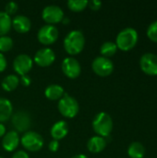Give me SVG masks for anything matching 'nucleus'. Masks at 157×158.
Instances as JSON below:
<instances>
[{
  "label": "nucleus",
  "mask_w": 157,
  "mask_h": 158,
  "mask_svg": "<svg viewBox=\"0 0 157 158\" xmlns=\"http://www.w3.org/2000/svg\"><path fill=\"white\" fill-rule=\"evenodd\" d=\"M128 155L130 158H143L145 155V147L142 143L133 142L128 148Z\"/></svg>",
  "instance_id": "nucleus-21"
},
{
  "label": "nucleus",
  "mask_w": 157,
  "mask_h": 158,
  "mask_svg": "<svg viewBox=\"0 0 157 158\" xmlns=\"http://www.w3.org/2000/svg\"><path fill=\"white\" fill-rule=\"evenodd\" d=\"M19 84V78L14 74L7 75L6 77H5L3 79V81L1 82L2 88L6 92H13L14 90L17 89Z\"/></svg>",
  "instance_id": "nucleus-20"
},
{
  "label": "nucleus",
  "mask_w": 157,
  "mask_h": 158,
  "mask_svg": "<svg viewBox=\"0 0 157 158\" xmlns=\"http://www.w3.org/2000/svg\"><path fill=\"white\" fill-rule=\"evenodd\" d=\"M12 27V19L5 11H0V37L6 35Z\"/></svg>",
  "instance_id": "nucleus-22"
},
{
  "label": "nucleus",
  "mask_w": 157,
  "mask_h": 158,
  "mask_svg": "<svg viewBox=\"0 0 157 158\" xmlns=\"http://www.w3.org/2000/svg\"><path fill=\"white\" fill-rule=\"evenodd\" d=\"M13 112V106L11 102L6 99L0 97V123L7 121Z\"/></svg>",
  "instance_id": "nucleus-19"
},
{
  "label": "nucleus",
  "mask_w": 157,
  "mask_h": 158,
  "mask_svg": "<svg viewBox=\"0 0 157 158\" xmlns=\"http://www.w3.org/2000/svg\"><path fill=\"white\" fill-rule=\"evenodd\" d=\"M71 158H89L87 156H85V155H81V154H80V155H76V156H72Z\"/></svg>",
  "instance_id": "nucleus-34"
},
{
  "label": "nucleus",
  "mask_w": 157,
  "mask_h": 158,
  "mask_svg": "<svg viewBox=\"0 0 157 158\" xmlns=\"http://www.w3.org/2000/svg\"><path fill=\"white\" fill-rule=\"evenodd\" d=\"M56 60V54L55 52L49 48L44 47L38 50L34 56L33 61L41 68H46L51 66Z\"/></svg>",
  "instance_id": "nucleus-13"
},
{
  "label": "nucleus",
  "mask_w": 157,
  "mask_h": 158,
  "mask_svg": "<svg viewBox=\"0 0 157 158\" xmlns=\"http://www.w3.org/2000/svg\"><path fill=\"white\" fill-rule=\"evenodd\" d=\"M13 40L7 36V35H5V36H1L0 37V53H4V52H8L9 50L12 49L13 47Z\"/></svg>",
  "instance_id": "nucleus-25"
},
{
  "label": "nucleus",
  "mask_w": 157,
  "mask_h": 158,
  "mask_svg": "<svg viewBox=\"0 0 157 158\" xmlns=\"http://www.w3.org/2000/svg\"><path fill=\"white\" fill-rule=\"evenodd\" d=\"M58 148H59V142L56 140H52L48 144V149L53 153L56 152L58 150Z\"/></svg>",
  "instance_id": "nucleus-29"
},
{
  "label": "nucleus",
  "mask_w": 157,
  "mask_h": 158,
  "mask_svg": "<svg viewBox=\"0 0 157 158\" xmlns=\"http://www.w3.org/2000/svg\"><path fill=\"white\" fill-rule=\"evenodd\" d=\"M58 35L59 31L55 25L46 24L38 31L37 39L42 44L47 46L56 43L58 39Z\"/></svg>",
  "instance_id": "nucleus-6"
},
{
  "label": "nucleus",
  "mask_w": 157,
  "mask_h": 158,
  "mask_svg": "<svg viewBox=\"0 0 157 158\" xmlns=\"http://www.w3.org/2000/svg\"><path fill=\"white\" fill-rule=\"evenodd\" d=\"M12 27L19 33H26L31 30V19L24 15H17L12 19Z\"/></svg>",
  "instance_id": "nucleus-15"
},
{
  "label": "nucleus",
  "mask_w": 157,
  "mask_h": 158,
  "mask_svg": "<svg viewBox=\"0 0 157 158\" xmlns=\"http://www.w3.org/2000/svg\"><path fill=\"white\" fill-rule=\"evenodd\" d=\"M6 133V127L2 124V123H0V138L1 137H4V135Z\"/></svg>",
  "instance_id": "nucleus-33"
},
{
  "label": "nucleus",
  "mask_w": 157,
  "mask_h": 158,
  "mask_svg": "<svg viewBox=\"0 0 157 158\" xmlns=\"http://www.w3.org/2000/svg\"><path fill=\"white\" fill-rule=\"evenodd\" d=\"M33 66V59L26 55V54H20L17 56L13 61V69L20 76L27 75Z\"/></svg>",
  "instance_id": "nucleus-10"
},
{
  "label": "nucleus",
  "mask_w": 157,
  "mask_h": 158,
  "mask_svg": "<svg viewBox=\"0 0 157 158\" xmlns=\"http://www.w3.org/2000/svg\"><path fill=\"white\" fill-rule=\"evenodd\" d=\"M12 158H30L29 155L22 150L17 151L16 153H14V155L12 156Z\"/></svg>",
  "instance_id": "nucleus-32"
},
{
  "label": "nucleus",
  "mask_w": 157,
  "mask_h": 158,
  "mask_svg": "<svg viewBox=\"0 0 157 158\" xmlns=\"http://www.w3.org/2000/svg\"><path fill=\"white\" fill-rule=\"evenodd\" d=\"M0 158H3V157H1V156H0Z\"/></svg>",
  "instance_id": "nucleus-36"
},
{
  "label": "nucleus",
  "mask_w": 157,
  "mask_h": 158,
  "mask_svg": "<svg viewBox=\"0 0 157 158\" xmlns=\"http://www.w3.org/2000/svg\"><path fill=\"white\" fill-rule=\"evenodd\" d=\"M88 2L86 0H69L67 5L68 7L73 12H81L88 6Z\"/></svg>",
  "instance_id": "nucleus-24"
},
{
  "label": "nucleus",
  "mask_w": 157,
  "mask_h": 158,
  "mask_svg": "<svg viewBox=\"0 0 157 158\" xmlns=\"http://www.w3.org/2000/svg\"><path fill=\"white\" fill-rule=\"evenodd\" d=\"M19 83H21L23 86L25 87H28L31 85V79L28 76V75H24V76H21V78L19 79Z\"/></svg>",
  "instance_id": "nucleus-30"
},
{
  "label": "nucleus",
  "mask_w": 157,
  "mask_h": 158,
  "mask_svg": "<svg viewBox=\"0 0 157 158\" xmlns=\"http://www.w3.org/2000/svg\"><path fill=\"white\" fill-rule=\"evenodd\" d=\"M20 143L23 146V148H25L27 151L37 152L43 148L44 142L43 138L39 133L28 131L22 135L20 139Z\"/></svg>",
  "instance_id": "nucleus-5"
},
{
  "label": "nucleus",
  "mask_w": 157,
  "mask_h": 158,
  "mask_svg": "<svg viewBox=\"0 0 157 158\" xmlns=\"http://www.w3.org/2000/svg\"><path fill=\"white\" fill-rule=\"evenodd\" d=\"M65 51L70 55L75 56L82 52L85 45V37L83 33L79 30H74L69 31L63 42Z\"/></svg>",
  "instance_id": "nucleus-1"
},
{
  "label": "nucleus",
  "mask_w": 157,
  "mask_h": 158,
  "mask_svg": "<svg viewBox=\"0 0 157 158\" xmlns=\"http://www.w3.org/2000/svg\"><path fill=\"white\" fill-rule=\"evenodd\" d=\"M92 69L96 75L100 77H107L112 74L114 70V64L109 58L101 56L93 59Z\"/></svg>",
  "instance_id": "nucleus-7"
},
{
  "label": "nucleus",
  "mask_w": 157,
  "mask_h": 158,
  "mask_svg": "<svg viewBox=\"0 0 157 158\" xmlns=\"http://www.w3.org/2000/svg\"><path fill=\"white\" fill-rule=\"evenodd\" d=\"M138 43V32L134 28H125L120 31L116 39L118 49L122 51L131 50Z\"/></svg>",
  "instance_id": "nucleus-2"
},
{
  "label": "nucleus",
  "mask_w": 157,
  "mask_h": 158,
  "mask_svg": "<svg viewBox=\"0 0 157 158\" xmlns=\"http://www.w3.org/2000/svg\"><path fill=\"white\" fill-rule=\"evenodd\" d=\"M118 51V46L116 44V43L114 42H105L100 48V53L102 55V56L104 57H107L109 58L110 56H113Z\"/></svg>",
  "instance_id": "nucleus-23"
},
{
  "label": "nucleus",
  "mask_w": 157,
  "mask_h": 158,
  "mask_svg": "<svg viewBox=\"0 0 157 158\" xmlns=\"http://www.w3.org/2000/svg\"><path fill=\"white\" fill-rule=\"evenodd\" d=\"M18 11V4L15 2H8L5 6V12L7 15H14Z\"/></svg>",
  "instance_id": "nucleus-27"
},
{
  "label": "nucleus",
  "mask_w": 157,
  "mask_h": 158,
  "mask_svg": "<svg viewBox=\"0 0 157 158\" xmlns=\"http://www.w3.org/2000/svg\"><path fill=\"white\" fill-rule=\"evenodd\" d=\"M6 66H7L6 59L5 56L2 53H0V72H3L6 69Z\"/></svg>",
  "instance_id": "nucleus-31"
},
{
  "label": "nucleus",
  "mask_w": 157,
  "mask_h": 158,
  "mask_svg": "<svg viewBox=\"0 0 157 158\" xmlns=\"http://www.w3.org/2000/svg\"><path fill=\"white\" fill-rule=\"evenodd\" d=\"M19 143L20 139L18 132L15 131H11L4 135L2 139V147L6 152H13L18 148Z\"/></svg>",
  "instance_id": "nucleus-14"
},
{
  "label": "nucleus",
  "mask_w": 157,
  "mask_h": 158,
  "mask_svg": "<svg viewBox=\"0 0 157 158\" xmlns=\"http://www.w3.org/2000/svg\"><path fill=\"white\" fill-rule=\"evenodd\" d=\"M147 36L152 42L157 43V20L153 21L148 26V28H147Z\"/></svg>",
  "instance_id": "nucleus-26"
},
{
  "label": "nucleus",
  "mask_w": 157,
  "mask_h": 158,
  "mask_svg": "<svg viewBox=\"0 0 157 158\" xmlns=\"http://www.w3.org/2000/svg\"><path fill=\"white\" fill-rule=\"evenodd\" d=\"M61 69L65 76L69 79H76L81 73V64L74 57H66L62 61Z\"/></svg>",
  "instance_id": "nucleus-11"
},
{
  "label": "nucleus",
  "mask_w": 157,
  "mask_h": 158,
  "mask_svg": "<svg viewBox=\"0 0 157 158\" xmlns=\"http://www.w3.org/2000/svg\"><path fill=\"white\" fill-rule=\"evenodd\" d=\"M93 129L98 136L108 137L113 130V120L110 115L105 112L98 113L93 120Z\"/></svg>",
  "instance_id": "nucleus-3"
},
{
  "label": "nucleus",
  "mask_w": 157,
  "mask_h": 158,
  "mask_svg": "<svg viewBox=\"0 0 157 158\" xmlns=\"http://www.w3.org/2000/svg\"><path fill=\"white\" fill-rule=\"evenodd\" d=\"M65 94L64 88L58 84H51L46 87L44 91V95L47 99L51 101L60 100Z\"/></svg>",
  "instance_id": "nucleus-18"
},
{
  "label": "nucleus",
  "mask_w": 157,
  "mask_h": 158,
  "mask_svg": "<svg viewBox=\"0 0 157 158\" xmlns=\"http://www.w3.org/2000/svg\"><path fill=\"white\" fill-rule=\"evenodd\" d=\"M62 21L64 22V24H67V23H68L69 19H63V20H62Z\"/></svg>",
  "instance_id": "nucleus-35"
},
{
  "label": "nucleus",
  "mask_w": 157,
  "mask_h": 158,
  "mask_svg": "<svg viewBox=\"0 0 157 158\" xmlns=\"http://www.w3.org/2000/svg\"><path fill=\"white\" fill-rule=\"evenodd\" d=\"M88 6L92 10H99L102 6V2L97 1V0H93V1L88 2Z\"/></svg>",
  "instance_id": "nucleus-28"
},
{
  "label": "nucleus",
  "mask_w": 157,
  "mask_h": 158,
  "mask_svg": "<svg viewBox=\"0 0 157 158\" xmlns=\"http://www.w3.org/2000/svg\"><path fill=\"white\" fill-rule=\"evenodd\" d=\"M43 19L49 25H55L61 22L64 19V12L61 7L56 5H49L43 9Z\"/></svg>",
  "instance_id": "nucleus-8"
},
{
  "label": "nucleus",
  "mask_w": 157,
  "mask_h": 158,
  "mask_svg": "<svg viewBox=\"0 0 157 158\" xmlns=\"http://www.w3.org/2000/svg\"><path fill=\"white\" fill-rule=\"evenodd\" d=\"M106 140L105 138H103L101 136H93L89 139L87 143V148L88 151L93 154H98L105 150L106 147Z\"/></svg>",
  "instance_id": "nucleus-17"
},
{
  "label": "nucleus",
  "mask_w": 157,
  "mask_h": 158,
  "mask_svg": "<svg viewBox=\"0 0 157 158\" xmlns=\"http://www.w3.org/2000/svg\"><path fill=\"white\" fill-rule=\"evenodd\" d=\"M57 108L59 113L64 118H72L76 117L77 114L79 113L80 106L78 101L74 97L65 94L64 96L60 100H58Z\"/></svg>",
  "instance_id": "nucleus-4"
},
{
  "label": "nucleus",
  "mask_w": 157,
  "mask_h": 158,
  "mask_svg": "<svg viewBox=\"0 0 157 158\" xmlns=\"http://www.w3.org/2000/svg\"><path fill=\"white\" fill-rule=\"evenodd\" d=\"M11 122L13 127L19 132H27L31 125V118L25 111H17L11 116Z\"/></svg>",
  "instance_id": "nucleus-9"
},
{
  "label": "nucleus",
  "mask_w": 157,
  "mask_h": 158,
  "mask_svg": "<svg viewBox=\"0 0 157 158\" xmlns=\"http://www.w3.org/2000/svg\"><path fill=\"white\" fill-rule=\"evenodd\" d=\"M68 133V125L65 120H59L56 122L50 131V134L53 140L60 141L64 139Z\"/></svg>",
  "instance_id": "nucleus-16"
},
{
  "label": "nucleus",
  "mask_w": 157,
  "mask_h": 158,
  "mask_svg": "<svg viewBox=\"0 0 157 158\" xmlns=\"http://www.w3.org/2000/svg\"><path fill=\"white\" fill-rule=\"evenodd\" d=\"M141 69L149 76L157 75V56L153 53L143 54L140 59Z\"/></svg>",
  "instance_id": "nucleus-12"
}]
</instances>
